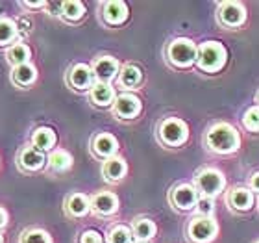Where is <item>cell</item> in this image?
<instances>
[{"instance_id":"60d3db41","label":"cell","mask_w":259,"mask_h":243,"mask_svg":"<svg viewBox=\"0 0 259 243\" xmlns=\"http://www.w3.org/2000/svg\"><path fill=\"white\" fill-rule=\"evenodd\" d=\"M257 243H259V241H257Z\"/></svg>"},{"instance_id":"e0dca14e","label":"cell","mask_w":259,"mask_h":243,"mask_svg":"<svg viewBox=\"0 0 259 243\" xmlns=\"http://www.w3.org/2000/svg\"><path fill=\"white\" fill-rule=\"evenodd\" d=\"M228 202L235 212H248L254 206V191H250L248 188H233Z\"/></svg>"},{"instance_id":"44dd1931","label":"cell","mask_w":259,"mask_h":243,"mask_svg":"<svg viewBox=\"0 0 259 243\" xmlns=\"http://www.w3.org/2000/svg\"><path fill=\"white\" fill-rule=\"evenodd\" d=\"M132 232H134V239L137 243H146V241H150V239L156 236L157 227H156V223L152 221V219H146V217H143V219H137V221L134 223Z\"/></svg>"},{"instance_id":"cb8c5ba5","label":"cell","mask_w":259,"mask_h":243,"mask_svg":"<svg viewBox=\"0 0 259 243\" xmlns=\"http://www.w3.org/2000/svg\"><path fill=\"white\" fill-rule=\"evenodd\" d=\"M119 82L126 89H135L143 82V71L135 65H124L119 73Z\"/></svg>"},{"instance_id":"d6a6232c","label":"cell","mask_w":259,"mask_h":243,"mask_svg":"<svg viewBox=\"0 0 259 243\" xmlns=\"http://www.w3.org/2000/svg\"><path fill=\"white\" fill-rule=\"evenodd\" d=\"M80 243H104V238L98 230H85V232H81Z\"/></svg>"},{"instance_id":"f35d334b","label":"cell","mask_w":259,"mask_h":243,"mask_svg":"<svg viewBox=\"0 0 259 243\" xmlns=\"http://www.w3.org/2000/svg\"><path fill=\"white\" fill-rule=\"evenodd\" d=\"M0 15H2V10H0ZM0 19H2V17H0Z\"/></svg>"},{"instance_id":"ab89813d","label":"cell","mask_w":259,"mask_h":243,"mask_svg":"<svg viewBox=\"0 0 259 243\" xmlns=\"http://www.w3.org/2000/svg\"><path fill=\"white\" fill-rule=\"evenodd\" d=\"M257 102H259V97H257Z\"/></svg>"},{"instance_id":"603a6c76","label":"cell","mask_w":259,"mask_h":243,"mask_svg":"<svg viewBox=\"0 0 259 243\" xmlns=\"http://www.w3.org/2000/svg\"><path fill=\"white\" fill-rule=\"evenodd\" d=\"M30 58H32V50L24 43L11 45L10 49H8V52H6V60L10 61L11 67H19V65L30 63Z\"/></svg>"},{"instance_id":"9c48e42d","label":"cell","mask_w":259,"mask_h":243,"mask_svg":"<svg viewBox=\"0 0 259 243\" xmlns=\"http://www.w3.org/2000/svg\"><path fill=\"white\" fill-rule=\"evenodd\" d=\"M170 202L176 210L180 212H189L193 208H196L198 202V191L191 184H180L172 189L170 193Z\"/></svg>"},{"instance_id":"52a82bcc","label":"cell","mask_w":259,"mask_h":243,"mask_svg":"<svg viewBox=\"0 0 259 243\" xmlns=\"http://www.w3.org/2000/svg\"><path fill=\"white\" fill-rule=\"evenodd\" d=\"M219 22L226 28H239L246 21V10L239 2H222L219 6Z\"/></svg>"},{"instance_id":"7a4b0ae2","label":"cell","mask_w":259,"mask_h":243,"mask_svg":"<svg viewBox=\"0 0 259 243\" xmlns=\"http://www.w3.org/2000/svg\"><path fill=\"white\" fill-rule=\"evenodd\" d=\"M228 52L224 45L219 41H205L198 47L196 63L204 73H219L226 65Z\"/></svg>"},{"instance_id":"8fae6325","label":"cell","mask_w":259,"mask_h":243,"mask_svg":"<svg viewBox=\"0 0 259 243\" xmlns=\"http://www.w3.org/2000/svg\"><path fill=\"white\" fill-rule=\"evenodd\" d=\"M91 69L93 75H95V80L102 82V84H109V82L119 76L120 65L113 56H100L91 65Z\"/></svg>"},{"instance_id":"74e56055","label":"cell","mask_w":259,"mask_h":243,"mask_svg":"<svg viewBox=\"0 0 259 243\" xmlns=\"http://www.w3.org/2000/svg\"><path fill=\"white\" fill-rule=\"evenodd\" d=\"M0 243H4V239H2V236H0Z\"/></svg>"},{"instance_id":"ba28073f","label":"cell","mask_w":259,"mask_h":243,"mask_svg":"<svg viewBox=\"0 0 259 243\" xmlns=\"http://www.w3.org/2000/svg\"><path fill=\"white\" fill-rule=\"evenodd\" d=\"M141 110H143L141 98L134 93H120L113 102V114L119 119H135L141 114Z\"/></svg>"},{"instance_id":"3957f363","label":"cell","mask_w":259,"mask_h":243,"mask_svg":"<svg viewBox=\"0 0 259 243\" xmlns=\"http://www.w3.org/2000/svg\"><path fill=\"white\" fill-rule=\"evenodd\" d=\"M196 52H198V47L194 45V41L187 38H178L168 43L167 60L178 69H187L196 63Z\"/></svg>"},{"instance_id":"83f0119b","label":"cell","mask_w":259,"mask_h":243,"mask_svg":"<svg viewBox=\"0 0 259 243\" xmlns=\"http://www.w3.org/2000/svg\"><path fill=\"white\" fill-rule=\"evenodd\" d=\"M108 243H134V232L126 225H115L108 234Z\"/></svg>"},{"instance_id":"8d00e7d4","label":"cell","mask_w":259,"mask_h":243,"mask_svg":"<svg viewBox=\"0 0 259 243\" xmlns=\"http://www.w3.org/2000/svg\"><path fill=\"white\" fill-rule=\"evenodd\" d=\"M6 225H8V212L0 206V228H4Z\"/></svg>"},{"instance_id":"484cf974","label":"cell","mask_w":259,"mask_h":243,"mask_svg":"<svg viewBox=\"0 0 259 243\" xmlns=\"http://www.w3.org/2000/svg\"><path fill=\"white\" fill-rule=\"evenodd\" d=\"M85 15V4L80 0H69L61 2V17L69 22H78Z\"/></svg>"},{"instance_id":"4fadbf2b","label":"cell","mask_w":259,"mask_h":243,"mask_svg":"<svg viewBox=\"0 0 259 243\" xmlns=\"http://www.w3.org/2000/svg\"><path fill=\"white\" fill-rule=\"evenodd\" d=\"M91 147H93V152H95L98 158L109 160V158H113L115 154H117V151H119V141H117V137H115L113 134L102 132V134L95 135Z\"/></svg>"},{"instance_id":"ffe728a7","label":"cell","mask_w":259,"mask_h":243,"mask_svg":"<svg viewBox=\"0 0 259 243\" xmlns=\"http://www.w3.org/2000/svg\"><path fill=\"white\" fill-rule=\"evenodd\" d=\"M65 208L70 217H83L91 212V199L83 193H72L65 202Z\"/></svg>"},{"instance_id":"f546056e","label":"cell","mask_w":259,"mask_h":243,"mask_svg":"<svg viewBox=\"0 0 259 243\" xmlns=\"http://www.w3.org/2000/svg\"><path fill=\"white\" fill-rule=\"evenodd\" d=\"M243 123H244V128L250 130V132H259V106L246 110Z\"/></svg>"},{"instance_id":"d6986e66","label":"cell","mask_w":259,"mask_h":243,"mask_svg":"<svg viewBox=\"0 0 259 243\" xmlns=\"http://www.w3.org/2000/svg\"><path fill=\"white\" fill-rule=\"evenodd\" d=\"M126 173H128V165H126L124 160L119 156L109 158V160H106L102 165L104 179L109 180V182H119V180L124 179Z\"/></svg>"},{"instance_id":"2e32d148","label":"cell","mask_w":259,"mask_h":243,"mask_svg":"<svg viewBox=\"0 0 259 243\" xmlns=\"http://www.w3.org/2000/svg\"><path fill=\"white\" fill-rule=\"evenodd\" d=\"M89 95H91V100L95 106H100V108H106V106H111L115 102V89L111 87V84H102V82H95V86L89 89Z\"/></svg>"},{"instance_id":"ac0fdd59","label":"cell","mask_w":259,"mask_h":243,"mask_svg":"<svg viewBox=\"0 0 259 243\" xmlns=\"http://www.w3.org/2000/svg\"><path fill=\"white\" fill-rule=\"evenodd\" d=\"M56 141H58V135L52 128L49 126H41L33 132L32 135V147L33 149H37L39 152H47V151H52L56 147Z\"/></svg>"},{"instance_id":"9a60e30c","label":"cell","mask_w":259,"mask_h":243,"mask_svg":"<svg viewBox=\"0 0 259 243\" xmlns=\"http://www.w3.org/2000/svg\"><path fill=\"white\" fill-rule=\"evenodd\" d=\"M102 19L106 21V24H111V26L122 24L128 19V6H126V2H120V0L106 2L102 6Z\"/></svg>"},{"instance_id":"8992f818","label":"cell","mask_w":259,"mask_h":243,"mask_svg":"<svg viewBox=\"0 0 259 243\" xmlns=\"http://www.w3.org/2000/svg\"><path fill=\"white\" fill-rule=\"evenodd\" d=\"M219 227L213 217H202L196 216L189 221L187 227V236L193 243H211L217 238Z\"/></svg>"},{"instance_id":"5bb4252c","label":"cell","mask_w":259,"mask_h":243,"mask_svg":"<svg viewBox=\"0 0 259 243\" xmlns=\"http://www.w3.org/2000/svg\"><path fill=\"white\" fill-rule=\"evenodd\" d=\"M47 162H49V158L45 156L43 152H39L37 149H33V147H24L21 154H19V167L22 171H28V173L43 169Z\"/></svg>"},{"instance_id":"5b68a950","label":"cell","mask_w":259,"mask_h":243,"mask_svg":"<svg viewBox=\"0 0 259 243\" xmlns=\"http://www.w3.org/2000/svg\"><path fill=\"white\" fill-rule=\"evenodd\" d=\"M194 184H196V191L202 193V197H217V195L221 193L224 186H226V179H224V175L219 171V169H202L198 175H196V179H194Z\"/></svg>"},{"instance_id":"7402d4cb","label":"cell","mask_w":259,"mask_h":243,"mask_svg":"<svg viewBox=\"0 0 259 243\" xmlns=\"http://www.w3.org/2000/svg\"><path fill=\"white\" fill-rule=\"evenodd\" d=\"M35 78H37V69L32 63L19 65V67H13V71H11V80H13V84H17V86L21 87L32 86L33 82H35Z\"/></svg>"},{"instance_id":"1f68e13d","label":"cell","mask_w":259,"mask_h":243,"mask_svg":"<svg viewBox=\"0 0 259 243\" xmlns=\"http://www.w3.org/2000/svg\"><path fill=\"white\" fill-rule=\"evenodd\" d=\"M17 24V33H19V38H24L28 33L32 32V21L28 19V17H19L15 21Z\"/></svg>"},{"instance_id":"d4e9b609","label":"cell","mask_w":259,"mask_h":243,"mask_svg":"<svg viewBox=\"0 0 259 243\" xmlns=\"http://www.w3.org/2000/svg\"><path fill=\"white\" fill-rule=\"evenodd\" d=\"M49 167L56 173H65L72 167V156L65 149H56L52 154L49 156Z\"/></svg>"},{"instance_id":"4dcf8cb0","label":"cell","mask_w":259,"mask_h":243,"mask_svg":"<svg viewBox=\"0 0 259 243\" xmlns=\"http://www.w3.org/2000/svg\"><path fill=\"white\" fill-rule=\"evenodd\" d=\"M196 212L202 217H211L215 212V200L209 199V197H200L198 202H196Z\"/></svg>"},{"instance_id":"e575fe53","label":"cell","mask_w":259,"mask_h":243,"mask_svg":"<svg viewBox=\"0 0 259 243\" xmlns=\"http://www.w3.org/2000/svg\"><path fill=\"white\" fill-rule=\"evenodd\" d=\"M47 4L49 2H45V0H41V2H21V6H24L26 10H41V8H47Z\"/></svg>"},{"instance_id":"836d02e7","label":"cell","mask_w":259,"mask_h":243,"mask_svg":"<svg viewBox=\"0 0 259 243\" xmlns=\"http://www.w3.org/2000/svg\"><path fill=\"white\" fill-rule=\"evenodd\" d=\"M45 10H49L50 15H54V17L61 15V4H60V2H49Z\"/></svg>"},{"instance_id":"30bf717a","label":"cell","mask_w":259,"mask_h":243,"mask_svg":"<svg viewBox=\"0 0 259 243\" xmlns=\"http://www.w3.org/2000/svg\"><path fill=\"white\" fill-rule=\"evenodd\" d=\"M67 82L72 89H78V91H85V89H91L95 86V75H93L91 65L87 63H76L69 69V75H67Z\"/></svg>"},{"instance_id":"4316f807","label":"cell","mask_w":259,"mask_h":243,"mask_svg":"<svg viewBox=\"0 0 259 243\" xmlns=\"http://www.w3.org/2000/svg\"><path fill=\"white\" fill-rule=\"evenodd\" d=\"M19 33H17V24L11 19H0V47L15 45Z\"/></svg>"},{"instance_id":"277c9868","label":"cell","mask_w":259,"mask_h":243,"mask_svg":"<svg viewBox=\"0 0 259 243\" xmlns=\"http://www.w3.org/2000/svg\"><path fill=\"white\" fill-rule=\"evenodd\" d=\"M157 135H159L161 143H165L167 147H180L184 145L187 137H189V128L182 119L168 117V119L159 123Z\"/></svg>"},{"instance_id":"6da1fadb","label":"cell","mask_w":259,"mask_h":243,"mask_svg":"<svg viewBox=\"0 0 259 243\" xmlns=\"http://www.w3.org/2000/svg\"><path fill=\"white\" fill-rule=\"evenodd\" d=\"M205 143L209 147V151L217 154H232L241 147V135L232 124L217 123L207 130Z\"/></svg>"},{"instance_id":"f1b7e54d","label":"cell","mask_w":259,"mask_h":243,"mask_svg":"<svg viewBox=\"0 0 259 243\" xmlns=\"http://www.w3.org/2000/svg\"><path fill=\"white\" fill-rule=\"evenodd\" d=\"M19 243H54L49 232H45L41 228H28L21 234V241Z\"/></svg>"},{"instance_id":"d590c367","label":"cell","mask_w":259,"mask_h":243,"mask_svg":"<svg viewBox=\"0 0 259 243\" xmlns=\"http://www.w3.org/2000/svg\"><path fill=\"white\" fill-rule=\"evenodd\" d=\"M250 188H252V191H257L259 193V171L252 175V179H250Z\"/></svg>"},{"instance_id":"7c38bea8","label":"cell","mask_w":259,"mask_h":243,"mask_svg":"<svg viewBox=\"0 0 259 243\" xmlns=\"http://www.w3.org/2000/svg\"><path fill=\"white\" fill-rule=\"evenodd\" d=\"M119 210V197L111 191H98L91 199V212L100 217H109Z\"/></svg>"}]
</instances>
